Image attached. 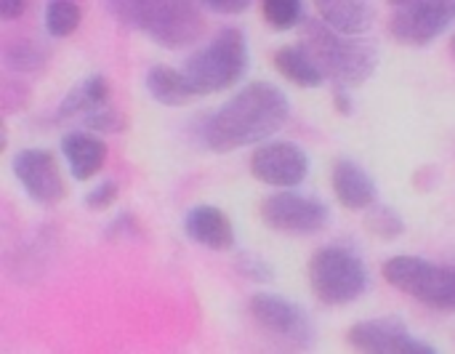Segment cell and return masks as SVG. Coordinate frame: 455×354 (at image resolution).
Wrapping results in <instances>:
<instances>
[{"label": "cell", "mask_w": 455, "mask_h": 354, "mask_svg": "<svg viewBox=\"0 0 455 354\" xmlns=\"http://www.w3.org/2000/svg\"><path fill=\"white\" fill-rule=\"evenodd\" d=\"M384 278L397 291L435 310H455V270L419 256H395L384 264Z\"/></svg>", "instance_id": "6"}, {"label": "cell", "mask_w": 455, "mask_h": 354, "mask_svg": "<svg viewBox=\"0 0 455 354\" xmlns=\"http://www.w3.org/2000/svg\"><path fill=\"white\" fill-rule=\"evenodd\" d=\"M109 99V85L104 80V75H91L83 77L61 101L59 107V117H85L101 107H107Z\"/></svg>", "instance_id": "19"}, {"label": "cell", "mask_w": 455, "mask_h": 354, "mask_svg": "<svg viewBox=\"0 0 455 354\" xmlns=\"http://www.w3.org/2000/svg\"><path fill=\"white\" fill-rule=\"evenodd\" d=\"M80 24V8L72 0H48L45 5V29L53 37H67Z\"/></svg>", "instance_id": "20"}, {"label": "cell", "mask_w": 455, "mask_h": 354, "mask_svg": "<svg viewBox=\"0 0 455 354\" xmlns=\"http://www.w3.org/2000/svg\"><path fill=\"white\" fill-rule=\"evenodd\" d=\"M325 77H333L344 88L363 85L379 67V48L363 35H347L325 21H307L304 43Z\"/></svg>", "instance_id": "2"}, {"label": "cell", "mask_w": 455, "mask_h": 354, "mask_svg": "<svg viewBox=\"0 0 455 354\" xmlns=\"http://www.w3.org/2000/svg\"><path fill=\"white\" fill-rule=\"evenodd\" d=\"M61 152H64V160H67V165L77 181H88L91 176H96L104 165V157H107L104 141L85 133V131L64 136Z\"/></svg>", "instance_id": "16"}, {"label": "cell", "mask_w": 455, "mask_h": 354, "mask_svg": "<svg viewBox=\"0 0 455 354\" xmlns=\"http://www.w3.org/2000/svg\"><path fill=\"white\" fill-rule=\"evenodd\" d=\"M187 235L211 248V251H229L235 245V232H232V221L227 219L224 211L213 208V205H197L187 213L184 221Z\"/></svg>", "instance_id": "14"}, {"label": "cell", "mask_w": 455, "mask_h": 354, "mask_svg": "<svg viewBox=\"0 0 455 354\" xmlns=\"http://www.w3.org/2000/svg\"><path fill=\"white\" fill-rule=\"evenodd\" d=\"M29 0H0V16L3 19H19L27 11Z\"/></svg>", "instance_id": "27"}, {"label": "cell", "mask_w": 455, "mask_h": 354, "mask_svg": "<svg viewBox=\"0 0 455 354\" xmlns=\"http://www.w3.org/2000/svg\"><path fill=\"white\" fill-rule=\"evenodd\" d=\"M184 75L195 85L197 96L219 93L243 80L248 69V43L240 29H221L208 45L195 51L184 61Z\"/></svg>", "instance_id": "3"}, {"label": "cell", "mask_w": 455, "mask_h": 354, "mask_svg": "<svg viewBox=\"0 0 455 354\" xmlns=\"http://www.w3.org/2000/svg\"><path fill=\"white\" fill-rule=\"evenodd\" d=\"M453 56H455V37H453Z\"/></svg>", "instance_id": "28"}, {"label": "cell", "mask_w": 455, "mask_h": 354, "mask_svg": "<svg viewBox=\"0 0 455 354\" xmlns=\"http://www.w3.org/2000/svg\"><path fill=\"white\" fill-rule=\"evenodd\" d=\"M147 91L152 93L155 101L165 104V107H184L189 104L197 91L189 83V77L184 75V69H173V67H152L147 72Z\"/></svg>", "instance_id": "17"}, {"label": "cell", "mask_w": 455, "mask_h": 354, "mask_svg": "<svg viewBox=\"0 0 455 354\" xmlns=\"http://www.w3.org/2000/svg\"><path fill=\"white\" fill-rule=\"evenodd\" d=\"M333 192L349 211H368L379 200L373 179L355 160H339L333 165Z\"/></svg>", "instance_id": "13"}, {"label": "cell", "mask_w": 455, "mask_h": 354, "mask_svg": "<svg viewBox=\"0 0 455 354\" xmlns=\"http://www.w3.org/2000/svg\"><path fill=\"white\" fill-rule=\"evenodd\" d=\"M251 173L269 187L291 189L307 179L309 157L301 147H296L291 141H272L253 152Z\"/></svg>", "instance_id": "12"}, {"label": "cell", "mask_w": 455, "mask_h": 354, "mask_svg": "<svg viewBox=\"0 0 455 354\" xmlns=\"http://www.w3.org/2000/svg\"><path fill=\"white\" fill-rule=\"evenodd\" d=\"M13 176L40 205H56L67 195L59 163L48 149H21L13 157Z\"/></svg>", "instance_id": "11"}, {"label": "cell", "mask_w": 455, "mask_h": 354, "mask_svg": "<svg viewBox=\"0 0 455 354\" xmlns=\"http://www.w3.org/2000/svg\"><path fill=\"white\" fill-rule=\"evenodd\" d=\"M5 64L16 72H29V69H37L43 64V53L32 43L19 40V43H11L5 48Z\"/></svg>", "instance_id": "22"}, {"label": "cell", "mask_w": 455, "mask_h": 354, "mask_svg": "<svg viewBox=\"0 0 455 354\" xmlns=\"http://www.w3.org/2000/svg\"><path fill=\"white\" fill-rule=\"evenodd\" d=\"M261 11L275 29H293L304 16L301 0H261Z\"/></svg>", "instance_id": "21"}, {"label": "cell", "mask_w": 455, "mask_h": 354, "mask_svg": "<svg viewBox=\"0 0 455 354\" xmlns=\"http://www.w3.org/2000/svg\"><path fill=\"white\" fill-rule=\"evenodd\" d=\"M389 32L405 45H429L455 21V0H389Z\"/></svg>", "instance_id": "7"}, {"label": "cell", "mask_w": 455, "mask_h": 354, "mask_svg": "<svg viewBox=\"0 0 455 354\" xmlns=\"http://www.w3.org/2000/svg\"><path fill=\"white\" fill-rule=\"evenodd\" d=\"M288 112V96L277 85L256 80L203 123V141L213 152L253 147L275 136L285 125Z\"/></svg>", "instance_id": "1"}, {"label": "cell", "mask_w": 455, "mask_h": 354, "mask_svg": "<svg viewBox=\"0 0 455 354\" xmlns=\"http://www.w3.org/2000/svg\"><path fill=\"white\" fill-rule=\"evenodd\" d=\"M325 24L347 35H365L376 21L373 0H315Z\"/></svg>", "instance_id": "15"}, {"label": "cell", "mask_w": 455, "mask_h": 354, "mask_svg": "<svg viewBox=\"0 0 455 354\" xmlns=\"http://www.w3.org/2000/svg\"><path fill=\"white\" fill-rule=\"evenodd\" d=\"M131 27H139L163 48H187L205 32L197 0H133Z\"/></svg>", "instance_id": "4"}, {"label": "cell", "mask_w": 455, "mask_h": 354, "mask_svg": "<svg viewBox=\"0 0 455 354\" xmlns=\"http://www.w3.org/2000/svg\"><path fill=\"white\" fill-rule=\"evenodd\" d=\"M309 283L315 296L328 307H341L360 299L368 288L363 259L341 245L320 248L309 261Z\"/></svg>", "instance_id": "5"}, {"label": "cell", "mask_w": 455, "mask_h": 354, "mask_svg": "<svg viewBox=\"0 0 455 354\" xmlns=\"http://www.w3.org/2000/svg\"><path fill=\"white\" fill-rule=\"evenodd\" d=\"M328 205L299 192H277L261 203V219L269 229L285 235H312L328 224Z\"/></svg>", "instance_id": "9"}, {"label": "cell", "mask_w": 455, "mask_h": 354, "mask_svg": "<svg viewBox=\"0 0 455 354\" xmlns=\"http://www.w3.org/2000/svg\"><path fill=\"white\" fill-rule=\"evenodd\" d=\"M368 227L381 237H397L405 229L403 219L389 205H373V211L368 216Z\"/></svg>", "instance_id": "23"}, {"label": "cell", "mask_w": 455, "mask_h": 354, "mask_svg": "<svg viewBox=\"0 0 455 354\" xmlns=\"http://www.w3.org/2000/svg\"><path fill=\"white\" fill-rule=\"evenodd\" d=\"M248 312L253 323L267 331L272 339L296 347V350H312L315 347V326L309 315L296 307L293 302L275 296V294H256L248 302Z\"/></svg>", "instance_id": "8"}, {"label": "cell", "mask_w": 455, "mask_h": 354, "mask_svg": "<svg viewBox=\"0 0 455 354\" xmlns=\"http://www.w3.org/2000/svg\"><path fill=\"white\" fill-rule=\"evenodd\" d=\"M200 5H205L208 11H216V13H243L251 0H197Z\"/></svg>", "instance_id": "26"}, {"label": "cell", "mask_w": 455, "mask_h": 354, "mask_svg": "<svg viewBox=\"0 0 455 354\" xmlns=\"http://www.w3.org/2000/svg\"><path fill=\"white\" fill-rule=\"evenodd\" d=\"M237 270H240L245 278L256 280V283H269V280H272L269 264H267L264 259H259V256H251V253L240 256V261H237Z\"/></svg>", "instance_id": "24"}, {"label": "cell", "mask_w": 455, "mask_h": 354, "mask_svg": "<svg viewBox=\"0 0 455 354\" xmlns=\"http://www.w3.org/2000/svg\"><path fill=\"white\" fill-rule=\"evenodd\" d=\"M349 344L360 352H376V354H435L437 350L427 342L413 339V334L408 331L405 320L389 315V318H376V320H365L349 328L347 334Z\"/></svg>", "instance_id": "10"}, {"label": "cell", "mask_w": 455, "mask_h": 354, "mask_svg": "<svg viewBox=\"0 0 455 354\" xmlns=\"http://www.w3.org/2000/svg\"><path fill=\"white\" fill-rule=\"evenodd\" d=\"M115 197H117V184H115V181H101L96 189H91V192L85 195V205L93 208V211H101V208L112 205Z\"/></svg>", "instance_id": "25"}, {"label": "cell", "mask_w": 455, "mask_h": 354, "mask_svg": "<svg viewBox=\"0 0 455 354\" xmlns=\"http://www.w3.org/2000/svg\"><path fill=\"white\" fill-rule=\"evenodd\" d=\"M275 67L283 77L301 88H317L325 80V72L312 59V53L304 45H285L275 53Z\"/></svg>", "instance_id": "18"}]
</instances>
